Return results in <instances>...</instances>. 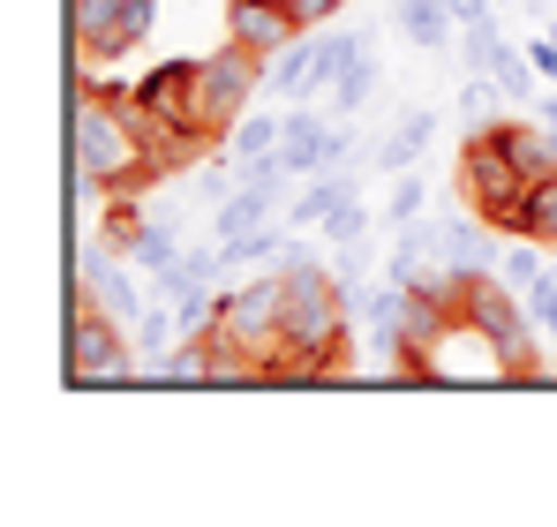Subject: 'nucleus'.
Wrapping results in <instances>:
<instances>
[{
    "label": "nucleus",
    "instance_id": "obj_1",
    "mask_svg": "<svg viewBox=\"0 0 557 527\" xmlns=\"http://www.w3.org/2000/svg\"><path fill=\"white\" fill-rule=\"evenodd\" d=\"M453 279V302H460V324L482 340V347L497 354V377H512V384H535L543 377V324H535V309H528V294L505 279V271H445Z\"/></svg>",
    "mask_w": 557,
    "mask_h": 527
},
{
    "label": "nucleus",
    "instance_id": "obj_2",
    "mask_svg": "<svg viewBox=\"0 0 557 527\" xmlns=\"http://www.w3.org/2000/svg\"><path fill=\"white\" fill-rule=\"evenodd\" d=\"M76 174L106 196H136L151 181H166V159L151 151V136L106 98V84L76 98Z\"/></svg>",
    "mask_w": 557,
    "mask_h": 527
},
{
    "label": "nucleus",
    "instance_id": "obj_3",
    "mask_svg": "<svg viewBox=\"0 0 557 527\" xmlns=\"http://www.w3.org/2000/svg\"><path fill=\"white\" fill-rule=\"evenodd\" d=\"M460 188H467V211H474L490 234H520V211H528V188H535V181L520 174V167H512L490 136H467Z\"/></svg>",
    "mask_w": 557,
    "mask_h": 527
},
{
    "label": "nucleus",
    "instance_id": "obj_4",
    "mask_svg": "<svg viewBox=\"0 0 557 527\" xmlns=\"http://www.w3.org/2000/svg\"><path fill=\"white\" fill-rule=\"evenodd\" d=\"M211 332H219V340H234L242 354H257V361H264L278 340H286V279H278V264H272V271H257L249 286L219 294Z\"/></svg>",
    "mask_w": 557,
    "mask_h": 527
},
{
    "label": "nucleus",
    "instance_id": "obj_5",
    "mask_svg": "<svg viewBox=\"0 0 557 527\" xmlns=\"http://www.w3.org/2000/svg\"><path fill=\"white\" fill-rule=\"evenodd\" d=\"M264 84H272V61H264V53H249V46H234V38H226L211 61H196V106H203V121H211V128H234Z\"/></svg>",
    "mask_w": 557,
    "mask_h": 527
},
{
    "label": "nucleus",
    "instance_id": "obj_6",
    "mask_svg": "<svg viewBox=\"0 0 557 527\" xmlns=\"http://www.w3.org/2000/svg\"><path fill=\"white\" fill-rule=\"evenodd\" d=\"M159 0H76V46L84 61H121L151 38Z\"/></svg>",
    "mask_w": 557,
    "mask_h": 527
},
{
    "label": "nucleus",
    "instance_id": "obj_7",
    "mask_svg": "<svg viewBox=\"0 0 557 527\" xmlns=\"http://www.w3.org/2000/svg\"><path fill=\"white\" fill-rule=\"evenodd\" d=\"M121 377H136L128 340H121V317L76 309V324H69V384H121Z\"/></svg>",
    "mask_w": 557,
    "mask_h": 527
},
{
    "label": "nucleus",
    "instance_id": "obj_8",
    "mask_svg": "<svg viewBox=\"0 0 557 527\" xmlns=\"http://www.w3.org/2000/svg\"><path fill=\"white\" fill-rule=\"evenodd\" d=\"M226 38L272 61V53H286V46L301 38V23H294L278 0H226Z\"/></svg>",
    "mask_w": 557,
    "mask_h": 527
},
{
    "label": "nucleus",
    "instance_id": "obj_9",
    "mask_svg": "<svg viewBox=\"0 0 557 527\" xmlns=\"http://www.w3.org/2000/svg\"><path fill=\"white\" fill-rule=\"evenodd\" d=\"M339 159H347V136H332L324 113H294V121H286V136H278V167H286V174H324V167H339Z\"/></svg>",
    "mask_w": 557,
    "mask_h": 527
},
{
    "label": "nucleus",
    "instance_id": "obj_10",
    "mask_svg": "<svg viewBox=\"0 0 557 527\" xmlns=\"http://www.w3.org/2000/svg\"><path fill=\"white\" fill-rule=\"evenodd\" d=\"M76 279H84V294H91V309H106V317H144L136 309V286H128V271H121V249L106 242V249H84L76 257Z\"/></svg>",
    "mask_w": 557,
    "mask_h": 527
},
{
    "label": "nucleus",
    "instance_id": "obj_11",
    "mask_svg": "<svg viewBox=\"0 0 557 527\" xmlns=\"http://www.w3.org/2000/svg\"><path fill=\"white\" fill-rule=\"evenodd\" d=\"M482 136H490V144H497L528 181H550L557 174V136L543 128V121H490Z\"/></svg>",
    "mask_w": 557,
    "mask_h": 527
},
{
    "label": "nucleus",
    "instance_id": "obj_12",
    "mask_svg": "<svg viewBox=\"0 0 557 527\" xmlns=\"http://www.w3.org/2000/svg\"><path fill=\"white\" fill-rule=\"evenodd\" d=\"M437 257H445V271H497V249H490V226L482 219L437 226Z\"/></svg>",
    "mask_w": 557,
    "mask_h": 527
},
{
    "label": "nucleus",
    "instance_id": "obj_13",
    "mask_svg": "<svg viewBox=\"0 0 557 527\" xmlns=\"http://www.w3.org/2000/svg\"><path fill=\"white\" fill-rule=\"evenodd\" d=\"M399 30H407L422 53H453L460 15H453V0H399Z\"/></svg>",
    "mask_w": 557,
    "mask_h": 527
},
{
    "label": "nucleus",
    "instance_id": "obj_14",
    "mask_svg": "<svg viewBox=\"0 0 557 527\" xmlns=\"http://www.w3.org/2000/svg\"><path fill=\"white\" fill-rule=\"evenodd\" d=\"M309 53H317V76H309V90H332L347 69H355V61H362V53H370V30H324Z\"/></svg>",
    "mask_w": 557,
    "mask_h": 527
},
{
    "label": "nucleus",
    "instance_id": "obj_15",
    "mask_svg": "<svg viewBox=\"0 0 557 527\" xmlns=\"http://www.w3.org/2000/svg\"><path fill=\"white\" fill-rule=\"evenodd\" d=\"M430 136H437V113H407V121L376 144V167H384V174H407V167L422 159V144H430Z\"/></svg>",
    "mask_w": 557,
    "mask_h": 527
},
{
    "label": "nucleus",
    "instance_id": "obj_16",
    "mask_svg": "<svg viewBox=\"0 0 557 527\" xmlns=\"http://www.w3.org/2000/svg\"><path fill=\"white\" fill-rule=\"evenodd\" d=\"M339 196H355V174H339V167H324V174H309V188L294 196V226H324V211L339 204Z\"/></svg>",
    "mask_w": 557,
    "mask_h": 527
},
{
    "label": "nucleus",
    "instance_id": "obj_17",
    "mask_svg": "<svg viewBox=\"0 0 557 527\" xmlns=\"http://www.w3.org/2000/svg\"><path fill=\"white\" fill-rule=\"evenodd\" d=\"M128 264H144V271L166 286V271L182 264V242H174V226H166V219H144V234L128 242Z\"/></svg>",
    "mask_w": 557,
    "mask_h": 527
},
{
    "label": "nucleus",
    "instance_id": "obj_18",
    "mask_svg": "<svg viewBox=\"0 0 557 527\" xmlns=\"http://www.w3.org/2000/svg\"><path fill=\"white\" fill-rule=\"evenodd\" d=\"M520 234H528V242H543V249H557V174L528 188V211H520Z\"/></svg>",
    "mask_w": 557,
    "mask_h": 527
},
{
    "label": "nucleus",
    "instance_id": "obj_19",
    "mask_svg": "<svg viewBox=\"0 0 557 527\" xmlns=\"http://www.w3.org/2000/svg\"><path fill=\"white\" fill-rule=\"evenodd\" d=\"M278 136H286V121H272V113H242V121H234V151H242V159H272Z\"/></svg>",
    "mask_w": 557,
    "mask_h": 527
},
{
    "label": "nucleus",
    "instance_id": "obj_20",
    "mask_svg": "<svg viewBox=\"0 0 557 527\" xmlns=\"http://www.w3.org/2000/svg\"><path fill=\"white\" fill-rule=\"evenodd\" d=\"M144 377H151V384H203V340H188V347L159 354Z\"/></svg>",
    "mask_w": 557,
    "mask_h": 527
},
{
    "label": "nucleus",
    "instance_id": "obj_21",
    "mask_svg": "<svg viewBox=\"0 0 557 527\" xmlns=\"http://www.w3.org/2000/svg\"><path fill=\"white\" fill-rule=\"evenodd\" d=\"M497 271H505V279H512V286L528 294V286H535V279L550 271V264H543V242H528V234H520V242H512V249L497 257Z\"/></svg>",
    "mask_w": 557,
    "mask_h": 527
},
{
    "label": "nucleus",
    "instance_id": "obj_22",
    "mask_svg": "<svg viewBox=\"0 0 557 527\" xmlns=\"http://www.w3.org/2000/svg\"><path fill=\"white\" fill-rule=\"evenodd\" d=\"M309 76H317V53L294 38L286 53H272V90H309Z\"/></svg>",
    "mask_w": 557,
    "mask_h": 527
},
{
    "label": "nucleus",
    "instance_id": "obj_23",
    "mask_svg": "<svg viewBox=\"0 0 557 527\" xmlns=\"http://www.w3.org/2000/svg\"><path fill=\"white\" fill-rule=\"evenodd\" d=\"M174 317H182V332H211V317H219V302H211V286H174Z\"/></svg>",
    "mask_w": 557,
    "mask_h": 527
},
{
    "label": "nucleus",
    "instance_id": "obj_24",
    "mask_svg": "<svg viewBox=\"0 0 557 527\" xmlns=\"http://www.w3.org/2000/svg\"><path fill=\"white\" fill-rule=\"evenodd\" d=\"M324 234H332V242H370V211H362V196H339V204L324 211Z\"/></svg>",
    "mask_w": 557,
    "mask_h": 527
},
{
    "label": "nucleus",
    "instance_id": "obj_25",
    "mask_svg": "<svg viewBox=\"0 0 557 527\" xmlns=\"http://www.w3.org/2000/svg\"><path fill=\"white\" fill-rule=\"evenodd\" d=\"M370 90H376V61L362 53V61H355V69H347V76L332 84V113H355V106H362Z\"/></svg>",
    "mask_w": 557,
    "mask_h": 527
},
{
    "label": "nucleus",
    "instance_id": "obj_26",
    "mask_svg": "<svg viewBox=\"0 0 557 527\" xmlns=\"http://www.w3.org/2000/svg\"><path fill=\"white\" fill-rule=\"evenodd\" d=\"M226 264H278L272 219H264V226H249V234H234V242H226Z\"/></svg>",
    "mask_w": 557,
    "mask_h": 527
},
{
    "label": "nucleus",
    "instance_id": "obj_27",
    "mask_svg": "<svg viewBox=\"0 0 557 527\" xmlns=\"http://www.w3.org/2000/svg\"><path fill=\"white\" fill-rule=\"evenodd\" d=\"M528 309H535V324H543V340H557V271H543V279L528 286Z\"/></svg>",
    "mask_w": 557,
    "mask_h": 527
},
{
    "label": "nucleus",
    "instance_id": "obj_28",
    "mask_svg": "<svg viewBox=\"0 0 557 527\" xmlns=\"http://www.w3.org/2000/svg\"><path fill=\"white\" fill-rule=\"evenodd\" d=\"M497 90H505L512 106H528V98H535V61H520V53H512V61L497 69Z\"/></svg>",
    "mask_w": 557,
    "mask_h": 527
},
{
    "label": "nucleus",
    "instance_id": "obj_29",
    "mask_svg": "<svg viewBox=\"0 0 557 527\" xmlns=\"http://www.w3.org/2000/svg\"><path fill=\"white\" fill-rule=\"evenodd\" d=\"M174 324H182V317H174V309H144V317H136V347H166V340H174Z\"/></svg>",
    "mask_w": 557,
    "mask_h": 527
},
{
    "label": "nucleus",
    "instance_id": "obj_30",
    "mask_svg": "<svg viewBox=\"0 0 557 527\" xmlns=\"http://www.w3.org/2000/svg\"><path fill=\"white\" fill-rule=\"evenodd\" d=\"M278 8H286V15H294L301 30H324V23H332V15H339L347 0H278Z\"/></svg>",
    "mask_w": 557,
    "mask_h": 527
},
{
    "label": "nucleus",
    "instance_id": "obj_31",
    "mask_svg": "<svg viewBox=\"0 0 557 527\" xmlns=\"http://www.w3.org/2000/svg\"><path fill=\"white\" fill-rule=\"evenodd\" d=\"M414 211H422V181H414V174H399V188H392V226H407Z\"/></svg>",
    "mask_w": 557,
    "mask_h": 527
},
{
    "label": "nucleus",
    "instance_id": "obj_32",
    "mask_svg": "<svg viewBox=\"0 0 557 527\" xmlns=\"http://www.w3.org/2000/svg\"><path fill=\"white\" fill-rule=\"evenodd\" d=\"M535 76H557V30L535 38Z\"/></svg>",
    "mask_w": 557,
    "mask_h": 527
},
{
    "label": "nucleus",
    "instance_id": "obj_33",
    "mask_svg": "<svg viewBox=\"0 0 557 527\" xmlns=\"http://www.w3.org/2000/svg\"><path fill=\"white\" fill-rule=\"evenodd\" d=\"M196 196H219V204H226V196H234V181H226V174H196Z\"/></svg>",
    "mask_w": 557,
    "mask_h": 527
},
{
    "label": "nucleus",
    "instance_id": "obj_34",
    "mask_svg": "<svg viewBox=\"0 0 557 527\" xmlns=\"http://www.w3.org/2000/svg\"><path fill=\"white\" fill-rule=\"evenodd\" d=\"M535 113H543V128H550V136H557V106H535Z\"/></svg>",
    "mask_w": 557,
    "mask_h": 527
}]
</instances>
